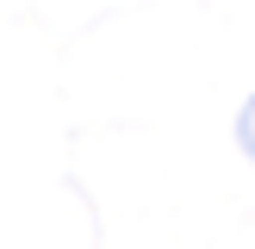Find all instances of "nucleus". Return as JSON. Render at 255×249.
Segmentation results:
<instances>
[{
  "label": "nucleus",
  "mask_w": 255,
  "mask_h": 249,
  "mask_svg": "<svg viewBox=\"0 0 255 249\" xmlns=\"http://www.w3.org/2000/svg\"><path fill=\"white\" fill-rule=\"evenodd\" d=\"M237 143H243V156L255 162V94L243 100V112H237Z\"/></svg>",
  "instance_id": "f257e3e1"
}]
</instances>
